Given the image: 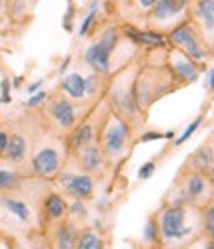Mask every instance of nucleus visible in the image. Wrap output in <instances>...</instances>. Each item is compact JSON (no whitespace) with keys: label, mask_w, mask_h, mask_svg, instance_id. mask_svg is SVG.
Returning a JSON list of instances; mask_svg holds the SVG:
<instances>
[{"label":"nucleus","mask_w":214,"mask_h":249,"mask_svg":"<svg viewBox=\"0 0 214 249\" xmlns=\"http://www.w3.org/2000/svg\"><path fill=\"white\" fill-rule=\"evenodd\" d=\"M161 241H180L189 239L202 228V213L191 210L187 204H173L159 213Z\"/></svg>","instance_id":"f257e3e1"},{"label":"nucleus","mask_w":214,"mask_h":249,"mask_svg":"<svg viewBox=\"0 0 214 249\" xmlns=\"http://www.w3.org/2000/svg\"><path fill=\"white\" fill-rule=\"evenodd\" d=\"M169 42L180 50V52H185L191 59H195L196 64H204L206 57H208V48L204 46L200 34L196 32V28L191 24V22H182L178 24L173 32L169 34Z\"/></svg>","instance_id":"f03ea898"},{"label":"nucleus","mask_w":214,"mask_h":249,"mask_svg":"<svg viewBox=\"0 0 214 249\" xmlns=\"http://www.w3.org/2000/svg\"><path fill=\"white\" fill-rule=\"evenodd\" d=\"M131 137V129L123 117L119 115H111V119L107 121V124L103 127V135H101V150L107 159H117L121 152L125 150L127 142Z\"/></svg>","instance_id":"7ed1b4c3"},{"label":"nucleus","mask_w":214,"mask_h":249,"mask_svg":"<svg viewBox=\"0 0 214 249\" xmlns=\"http://www.w3.org/2000/svg\"><path fill=\"white\" fill-rule=\"evenodd\" d=\"M212 182L208 180L206 174L195 172L191 170L185 180H182V188H180V198L176 204H187V206H198L202 202V198H210L212 196Z\"/></svg>","instance_id":"20e7f679"},{"label":"nucleus","mask_w":214,"mask_h":249,"mask_svg":"<svg viewBox=\"0 0 214 249\" xmlns=\"http://www.w3.org/2000/svg\"><path fill=\"white\" fill-rule=\"evenodd\" d=\"M169 66H171V71H173V77L182 83V85H191L198 79L200 75V64H196L195 59H191L185 52H173L171 57H169Z\"/></svg>","instance_id":"39448f33"},{"label":"nucleus","mask_w":214,"mask_h":249,"mask_svg":"<svg viewBox=\"0 0 214 249\" xmlns=\"http://www.w3.org/2000/svg\"><path fill=\"white\" fill-rule=\"evenodd\" d=\"M59 166H62V160H59V154L56 148L52 146H46V148H40L36 154H34V160H32V170L36 176H42V178H52L58 174Z\"/></svg>","instance_id":"423d86ee"},{"label":"nucleus","mask_w":214,"mask_h":249,"mask_svg":"<svg viewBox=\"0 0 214 249\" xmlns=\"http://www.w3.org/2000/svg\"><path fill=\"white\" fill-rule=\"evenodd\" d=\"M59 184L76 200H89L94 196V180H91L89 174H62L59 176Z\"/></svg>","instance_id":"0eeeda50"},{"label":"nucleus","mask_w":214,"mask_h":249,"mask_svg":"<svg viewBox=\"0 0 214 249\" xmlns=\"http://www.w3.org/2000/svg\"><path fill=\"white\" fill-rule=\"evenodd\" d=\"M191 4V0H157L151 8V18L157 22L173 20L178 14H182Z\"/></svg>","instance_id":"6e6552de"},{"label":"nucleus","mask_w":214,"mask_h":249,"mask_svg":"<svg viewBox=\"0 0 214 249\" xmlns=\"http://www.w3.org/2000/svg\"><path fill=\"white\" fill-rule=\"evenodd\" d=\"M85 61H87V66L91 68V70H96L97 73H101V75H107L109 71H111V53L109 52H105V50H101L97 44H94V46H89L87 50H85Z\"/></svg>","instance_id":"1a4fd4ad"},{"label":"nucleus","mask_w":214,"mask_h":249,"mask_svg":"<svg viewBox=\"0 0 214 249\" xmlns=\"http://www.w3.org/2000/svg\"><path fill=\"white\" fill-rule=\"evenodd\" d=\"M54 121L59 124L62 129H72L74 123H76V111L72 107V103L66 99V97H59L52 103V109H50Z\"/></svg>","instance_id":"9d476101"},{"label":"nucleus","mask_w":214,"mask_h":249,"mask_svg":"<svg viewBox=\"0 0 214 249\" xmlns=\"http://www.w3.org/2000/svg\"><path fill=\"white\" fill-rule=\"evenodd\" d=\"M214 166V148L210 144H202L198 150H195L189 159V170L206 174L210 172V168Z\"/></svg>","instance_id":"9b49d317"},{"label":"nucleus","mask_w":214,"mask_h":249,"mask_svg":"<svg viewBox=\"0 0 214 249\" xmlns=\"http://www.w3.org/2000/svg\"><path fill=\"white\" fill-rule=\"evenodd\" d=\"M79 164L87 174L99 172L103 166V150L96 144H87L79 150Z\"/></svg>","instance_id":"f8f14e48"},{"label":"nucleus","mask_w":214,"mask_h":249,"mask_svg":"<svg viewBox=\"0 0 214 249\" xmlns=\"http://www.w3.org/2000/svg\"><path fill=\"white\" fill-rule=\"evenodd\" d=\"M123 32L125 36L139 44V46H147V48H163L167 44L165 36L159 34V32H143V30H137V28H131V26H125L123 28Z\"/></svg>","instance_id":"ddd939ff"},{"label":"nucleus","mask_w":214,"mask_h":249,"mask_svg":"<svg viewBox=\"0 0 214 249\" xmlns=\"http://www.w3.org/2000/svg\"><path fill=\"white\" fill-rule=\"evenodd\" d=\"M44 212L48 215V220L52 222H58V220H64L66 213H68V206L64 202L62 196H58V194H50L44 202Z\"/></svg>","instance_id":"4468645a"},{"label":"nucleus","mask_w":214,"mask_h":249,"mask_svg":"<svg viewBox=\"0 0 214 249\" xmlns=\"http://www.w3.org/2000/svg\"><path fill=\"white\" fill-rule=\"evenodd\" d=\"M26 148H28L26 146V139L16 133V135L8 137V144H6L4 154H6V159L10 162H22L24 157H26Z\"/></svg>","instance_id":"2eb2a0df"},{"label":"nucleus","mask_w":214,"mask_h":249,"mask_svg":"<svg viewBox=\"0 0 214 249\" xmlns=\"http://www.w3.org/2000/svg\"><path fill=\"white\" fill-rule=\"evenodd\" d=\"M62 89L68 97L72 99H81L85 95V79L79 73H70L62 81Z\"/></svg>","instance_id":"dca6fc26"},{"label":"nucleus","mask_w":214,"mask_h":249,"mask_svg":"<svg viewBox=\"0 0 214 249\" xmlns=\"http://www.w3.org/2000/svg\"><path fill=\"white\" fill-rule=\"evenodd\" d=\"M94 137H96L94 127H91L89 123L81 124V127H78V129H76V133L72 135V141H70L72 150H74V152H79L83 146H87V144L94 142Z\"/></svg>","instance_id":"f3484780"},{"label":"nucleus","mask_w":214,"mask_h":249,"mask_svg":"<svg viewBox=\"0 0 214 249\" xmlns=\"http://www.w3.org/2000/svg\"><path fill=\"white\" fill-rule=\"evenodd\" d=\"M195 12H196L200 24L204 26V30L214 32V14L210 10V0H198L196 6H195Z\"/></svg>","instance_id":"a211bd4d"},{"label":"nucleus","mask_w":214,"mask_h":249,"mask_svg":"<svg viewBox=\"0 0 214 249\" xmlns=\"http://www.w3.org/2000/svg\"><path fill=\"white\" fill-rule=\"evenodd\" d=\"M2 206H4L10 213H14L18 220H22V222H28V220H30V208H28L24 202H20V200H16V198H4V200H2Z\"/></svg>","instance_id":"6ab92c4d"},{"label":"nucleus","mask_w":214,"mask_h":249,"mask_svg":"<svg viewBox=\"0 0 214 249\" xmlns=\"http://www.w3.org/2000/svg\"><path fill=\"white\" fill-rule=\"evenodd\" d=\"M76 245V230L72 226H62L56 235V247L59 249H70Z\"/></svg>","instance_id":"aec40b11"},{"label":"nucleus","mask_w":214,"mask_h":249,"mask_svg":"<svg viewBox=\"0 0 214 249\" xmlns=\"http://www.w3.org/2000/svg\"><path fill=\"white\" fill-rule=\"evenodd\" d=\"M202 233L214 241V200H210L204 206L202 212Z\"/></svg>","instance_id":"412c9836"},{"label":"nucleus","mask_w":214,"mask_h":249,"mask_svg":"<svg viewBox=\"0 0 214 249\" xmlns=\"http://www.w3.org/2000/svg\"><path fill=\"white\" fill-rule=\"evenodd\" d=\"M20 182H22V178H20L16 172L0 170V192H8V190L18 188Z\"/></svg>","instance_id":"4be33fe9"},{"label":"nucleus","mask_w":214,"mask_h":249,"mask_svg":"<svg viewBox=\"0 0 214 249\" xmlns=\"http://www.w3.org/2000/svg\"><path fill=\"white\" fill-rule=\"evenodd\" d=\"M101 245H103L101 237H97L96 233H91V231H85L76 239V247L78 249H99Z\"/></svg>","instance_id":"5701e85b"},{"label":"nucleus","mask_w":214,"mask_h":249,"mask_svg":"<svg viewBox=\"0 0 214 249\" xmlns=\"http://www.w3.org/2000/svg\"><path fill=\"white\" fill-rule=\"evenodd\" d=\"M117 42H119V32H117L115 28H111V30H105V34H103V36L99 38L97 46H99L101 50H105V52L113 53V50H115Z\"/></svg>","instance_id":"b1692460"},{"label":"nucleus","mask_w":214,"mask_h":249,"mask_svg":"<svg viewBox=\"0 0 214 249\" xmlns=\"http://www.w3.org/2000/svg\"><path fill=\"white\" fill-rule=\"evenodd\" d=\"M97 0H94L91 2V10H89V14L83 18V22H81V28H79V36H87V32H89V28L94 26V22H96V18H97Z\"/></svg>","instance_id":"393cba45"},{"label":"nucleus","mask_w":214,"mask_h":249,"mask_svg":"<svg viewBox=\"0 0 214 249\" xmlns=\"http://www.w3.org/2000/svg\"><path fill=\"white\" fill-rule=\"evenodd\" d=\"M143 235H145V239L149 241V243H159L161 241V231H159V224H157V220H149L147 222V226H145V230H143Z\"/></svg>","instance_id":"a878e982"},{"label":"nucleus","mask_w":214,"mask_h":249,"mask_svg":"<svg viewBox=\"0 0 214 249\" xmlns=\"http://www.w3.org/2000/svg\"><path fill=\"white\" fill-rule=\"evenodd\" d=\"M200 124H202V117H196V119H195V121L189 124V127L185 129V133H182V135L176 139V142H175V144H176V146H182V144H185V142H187V141H189V139H191V137H193V135L198 131Z\"/></svg>","instance_id":"bb28decb"},{"label":"nucleus","mask_w":214,"mask_h":249,"mask_svg":"<svg viewBox=\"0 0 214 249\" xmlns=\"http://www.w3.org/2000/svg\"><path fill=\"white\" fill-rule=\"evenodd\" d=\"M10 101H12V97H10V81L4 77L2 81H0V103L8 105Z\"/></svg>","instance_id":"cd10ccee"},{"label":"nucleus","mask_w":214,"mask_h":249,"mask_svg":"<svg viewBox=\"0 0 214 249\" xmlns=\"http://www.w3.org/2000/svg\"><path fill=\"white\" fill-rule=\"evenodd\" d=\"M155 170H157V164L155 162H145L137 170V176H139V180H147V178H151L153 174H155Z\"/></svg>","instance_id":"c85d7f7f"},{"label":"nucleus","mask_w":214,"mask_h":249,"mask_svg":"<svg viewBox=\"0 0 214 249\" xmlns=\"http://www.w3.org/2000/svg\"><path fill=\"white\" fill-rule=\"evenodd\" d=\"M97 75L94 73V75H89V77H85V93H89V95H94V93L97 91Z\"/></svg>","instance_id":"c756f323"},{"label":"nucleus","mask_w":214,"mask_h":249,"mask_svg":"<svg viewBox=\"0 0 214 249\" xmlns=\"http://www.w3.org/2000/svg\"><path fill=\"white\" fill-rule=\"evenodd\" d=\"M44 99H46V93H44V91H36V93H34V95H32V97H30V99H28L26 107H38V105H40V103H42Z\"/></svg>","instance_id":"7c9ffc66"},{"label":"nucleus","mask_w":214,"mask_h":249,"mask_svg":"<svg viewBox=\"0 0 214 249\" xmlns=\"http://www.w3.org/2000/svg\"><path fill=\"white\" fill-rule=\"evenodd\" d=\"M79 202H81V200H76V202L72 204V213H76V215H81V217H83V215H85V208H83Z\"/></svg>","instance_id":"2f4dec72"},{"label":"nucleus","mask_w":214,"mask_h":249,"mask_svg":"<svg viewBox=\"0 0 214 249\" xmlns=\"http://www.w3.org/2000/svg\"><path fill=\"white\" fill-rule=\"evenodd\" d=\"M6 144H8V135L4 131H0V154H4Z\"/></svg>","instance_id":"473e14b6"},{"label":"nucleus","mask_w":214,"mask_h":249,"mask_svg":"<svg viewBox=\"0 0 214 249\" xmlns=\"http://www.w3.org/2000/svg\"><path fill=\"white\" fill-rule=\"evenodd\" d=\"M206 87H208V91H214V68H212L210 73H208V83H206Z\"/></svg>","instance_id":"72a5a7b5"},{"label":"nucleus","mask_w":214,"mask_h":249,"mask_svg":"<svg viewBox=\"0 0 214 249\" xmlns=\"http://www.w3.org/2000/svg\"><path fill=\"white\" fill-rule=\"evenodd\" d=\"M141 2V8H145V10H151L153 8V4L157 2V0H139Z\"/></svg>","instance_id":"f704fd0d"},{"label":"nucleus","mask_w":214,"mask_h":249,"mask_svg":"<svg viewBox=\"0 0 214 249\" xmlns=\"http://www.w3.org/2000/svg\"><path fill=\"white\" fill-rule=\"evenodd\" d=\"M40 85H42V81H36V83H32L28 87V93H36L38 89H40Z\"/></svg>","instance_id":"c9c22d12"},{"label":"nucleus","mask_w":214,"mask_h":249,"mask_svg":"<svg viewBox=\"0 0 214 249\" xmlns=\"http://www.w3.org/2000/svg\"><path fill=\"white\" fill-rule=\"evenodd\" d=\"M208 180L214 184V166H212V168H210V172H208Z\"/></svg>","instance_id":"e433bc0d"},{"label":"nucleus","mask_w":214,"mask_h":249,"mask_svg":"<svg viewBox=\"0 0 214 249\" xmlns=\"http://www.w3.org/2000/svg\"><path fill=\"white\" fill-rule=\"evenodd\" d=\"M210 10H212V14H214V0H210Z\"/></svg>","instance_id":"4c0bfd02"}]
</instances>
